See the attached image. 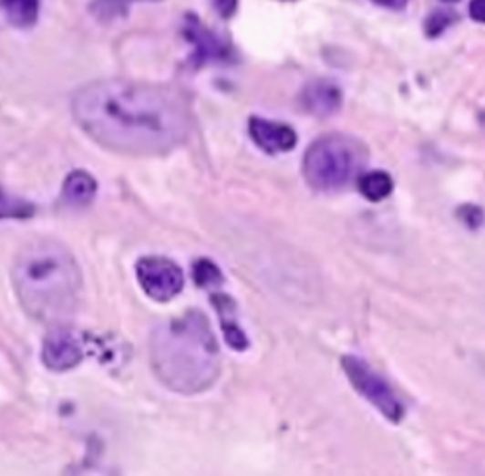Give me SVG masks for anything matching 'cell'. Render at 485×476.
<instances>
[{
  "label": "cell",
  "instance_id": "1",
  "mask_svg": "<svg viewBox=\"0 0 485 476\" xmlns=\"http://www.w3.org/2000/svg\"><path fill=\"white\" fill-rule=\"evenodd\" d=\"M71 109L95 142L120 154H165L183 144L191 130L181 98L148 83L93 81L73 95Z\"/></svg>",
  "mask_w": 485,
  "mask_h": 476
},
{
  "label": "cell",
  "instance_id": "2",
  "mask_svg": "<svg viewBox=\"0 0 485 476\" xmlns=\"http://www.w3.org/2000/svg\"><path fill=\"white\" fill-rule=\"evenodd\" d=\"M150 362L158 380L177 394L209 390L221 374V348L207 316L189 309L153 327Z\"/></svg>",
  "mask_w": 485,
  "mask_h": 476
},
{
  "label": "cell",
  "instance_id": "3",
  "mask_svg": "<svg viewBox=\"0 0 485 476\" xmlns=\"http://www.w3.org/2000/svg\"><path fill=\"white\" fill-rule=\"evenodd\" d=\"M12 282L22 309L37 323L61 327L79 305V264L57 241L37 238L22 246L12 266Z\"/></svg>",
  "mask_w": 485,
  "mask_h": 476
},
{
  "label": "cell",
  "instance_id": "4",
  "mask_svg": "<svg viewBox=\"0 0 485 476\" xmlns=\"http://www.w3.org/2000/svg\"><path fill=\"white\" fill-rule=\"evenodd\" d=\"M366 160V146L350 136L328 134L315 140L303 158L306 183L318 191H335L346 185Z\"/></svg>",
  "mask_w": 485,
  "mask_h": 476
},
{
  "label": "cell",
  "instance_id": "5",
  "mask_svg": "<svg viewBox=\"0 0 485 476\" xmlns=\"http://www.w3.org/2000/svg\"><path fill=\"white\" fill-rule=\"evenodd\" d=\"M342 368L346 372L348 380L352 382L356 390L360 392L369 404L376 406L383 416L391 419L393 423L403 419L405 408L401 404V399L391 390V386L383 380L377 372L372 370V367H367L364 360L356 357H344Z\"/></svg>",
  "mask_w": 485,
  "mask_h": 476
},
{
  "label": "cell",
  "instance_id": "6",
  "mask_svg": "<svg viewBox=\"0 0 485 476\" xmlns=\"http://www.w3.org/2000/svg\"><path fill=\"white\" fill-rule=\"evenodd\" d=\"M138 282L153 302H171L183 290V272L173 260L163 256H144L136 264Z\"/></svg>",
  "mask_w": 485,
  "mask_h": 476
},
{
  "label": "cell",
  "instance_id": "7",
  "mask_svg": "<svg viewBox=\"0 0 485 476\" xmlns=\"http://www.w3.org/2000/svg\"><path fill=\"white\" fill-rule=\"evenodd\" d=\"M42 360L54 372L71 370L83 360L81 343L71 331L56 327L46 336L42 347Z\"/></svg>",
  "mask_w": 485,
  "mask_h": 476
},
{
  "label": "cell",
  "instance_id": "8",
  "mask_svg": "<svg viewBox=\"0 0 485 476\" xmlns=\"http://www.w3.org/2000/svg\"><path fill=\"white\" fill-rule=\"evenodd\" d=\"M248 132L253 144L265 154H284L297 146V134L287 124L252 117L248 122Z\"/></svg>",
  "mask_w": 485,
  "mask_h": 476
},
{
  "label": "cell",
  "instance_id": "9",
  "mask_svg": "<svg viewBox=\"0 0 485 476\" xmlns=\"http://www.w3.org/2000/svg\"><path fill=\"white\" fill-rule=\"evenodd\" d=\"M183 34L195 47V66H202L207 64V61H224L230 57V46L207 26H202V22L197 16H187Z\"/></svg>",
  "mask_w": 485,
  "mask_h": 476
},
{
  "label": "cell",
  "instance_id": "10",
  "mask_svg": "<svg viewBox=\"0 0 485 476\" xmlns=\"http://www.w3.org/2000/svg\"><path fill=\"white\" fill-rule=\"evenodd\" d=\"M299 103L304 112L315 117H328L342 105V91L335 81L315 79L301 91Z\"/></svg>",
  "mask_w": 485,
  "mask_h": 476
},
{
  "label": "cell",
  "instance_id": "11",
  "mask_svg": "<svg viewBox=\"0 0 485 476\" xmlns=\"http://www.w3.org/2000/svg\"><path fill=\"white\" fill-rule=\"evenodd\" d=\"M63 202L71 207H85L97 195V181L91 173L83 170L71 171L63 181Z\"/></svg>",
  "mask_w": 485,
  "mask_h": 476
},
{
  "label": "cell",
  "instance_id": "12",
  "mask_svg": "<svg viewBox=\"0 0 485 476\" xmlns=\"http://www.w3.org/2000/svg\"><path fill=\"white\" fill-rule=\"evenodd\" d=\"M212 302L219 309L221 317H222V329L226 335V341L230 343V347L236 348V350H244L248 347V339L246 335L242 333V329L236 325L232 313H234V305H232V299L228 295H214Z\"/></svg>",
  "mask_w": 485,
  "mask_h": 476
},
{
  "label": "cell",
  "instance_id": "13",
  "mask_svg": "<svg viewBox=\"0 0 485 476\" xmlns=\"http://www.w3.org/2000/svg\"><path fill=\"white\" fill-rule=\"evenodd\" d=\"M357 190H360V193L369 199V202L377 203L391 195L393 180L386 171H369L357 180Z\"/></svg>",
  "mask_w": 485,
  "mask_h": 476
},
{
  "label": "cell",
  "instance_id": "14",
  "mask_svg": "<svg viewBox=\"0 0 485 476\" xmlns=\"http://www.w3.org/2000/svg\"><path fill=\"white\" fill-rule=\"evenodd\" d=\"M0 8L15 26L26 28L37 20L40 0H0Z\"/></svg>",
  "mask_w": 485,
  "mask_h": 476
},
{
  "label": "cell",
  "instance_id": "15",
  "mask_svg": "<svg viewBox=\"0 0 485 476\" xmlns=\"http://www.w3.org/2000/svg\"><path fill=\"white\" fill-rule=\"evenodd\" d=\"M136 3H158V0H95L91 10L93 16L100 22H112L128 15V10Z\"/></svg>",
  "mask_w": 485,
  "mask_h": 476
},
{
  "label": "cell",
  "instance_id": "16",
  "mask_svg": "<svg viewBox=\"0 0 485 476\" xmlns=\"http://www.w3.org/2000/svg\"><path fill=\"white\" fill-rule=\"evenodd\" d=\"M36 212L34 205L24 202V199L10 197L3 187H0V219H28Z\"/></svg>",
  "mask_w": 485,
  "mask_h": 476
},
{
  "label": "cell",
  "instance_id": "17",
  "mask_svg": "<svg viewBox=\"0 0 485 476\" xmlns=\"http://www.w3.org/2000/svg\"><path fill=\"white\" fill-rule=\"evenodd\" d=\"M193 278H195V284L201 287H214V285L222 284V274L219 266L207 258H201L195 262Z\"/></svg>",
  "mask_w": 485,
  "mask_h": 476
},
{
  "label": "cell",
  "instance_id": "18",
  "mask_svg": "<svg viewBox=\"0 0 485 476\" xmlns=\"http://www.w3.org/2000/svg\"><path fill=\"white\" fill-rule=\"evenodd\" d=\"M458 22V15L452 10H434L425 20V34L428 37H437L449 30L452 24Z\"/></svg>",
  "mask_w": 485,
  "mask_h": 476
},
{
  "label": "cell",
  "instance_id": "19",
  "mask_svg": "<svg viewBox=\"0 0 485 476\" xmlns=\"http://www.w3.org/2000/svg\"><path fill=\"white\" fill-rule=\"evenodd\" d=\"M459 215H462V221L468 224V227L476 229L483 222V212L481 209L474 207V205H466L464 209H459Z\"/></svg>",
  "mask_w": 485,
  "mask_h": 476
},
{
  "label": "cell",
  "instance_id": "20",
  "mask_svg": "<svg viewBox=\"0 0 485 476\" xmlns=\"http://www.w3.org/2000/svg\"><path fill=\"white\" fill-rule=\"evenodd\" d=\"M212 3L222 18L232 16L236 12V6H238V0H212Z\"/></svg>",
  "mask_w": 485,
  "mask_h": 476
},
{
  "label": "cell",
  "instance_id": "21",
  "mask_svg": "<svg viewBox=\"0 0 485 476\" xmlns=\"http://www.w3.org/2000/svg\"><path fill=\"white\" fill-rule=\"evenodd\" d=\"M468 10H470V16L476 22L485 24V0H471Z\"/></svg>",
  "mask_w": 485,
  "mask_h": 476
},
{
  "label": "cell",
  "instance_id": "22",
  "mask_svg": "<svg viewBox=\"0 0 485 476\" xmlns=\"http://www.w3.org/2000/svg\"><path fill=\"white\" fill-rule=\"evenodd\" d=\"M374 3H377L379 6L391 8V10H401V8L407 6L408 0H374Z\"/></svg>",
  "mask_w": 485,
  "mask_h": 476
},
{
  "label": "cell",
  "instance_id": "23",
  "mask_svg": "<svg viewBox=\"0 0 485 476\" xmlns=\"http://www.w3.org/2000/svg\"><path fill=\"white\" fill-rule=\"evenodd\" d=\"M442 3H458V0H442Z\"/></svg>",
  "mask_w": 485,
  "mask_h": 476
}]
</instances>
